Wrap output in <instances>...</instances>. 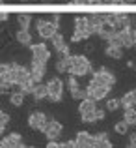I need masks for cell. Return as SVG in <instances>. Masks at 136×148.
I'll return each instance as SVG.
<instances>
[{"label": "cell", "instance_id": "obj_1", "mask_svg": "<svg viewBox=\"0 0 136 148\" xmlns=\"http://www.w3.org/2000/svg\"><path fill=\"white\" fill-rule=\"evenodd\" d=\"M91 34H93V28L90 25V19L88 17H75V32H73V36H71L73 43L88 40Z\"/></svg>", "mask_w": 136, "mask_h": 148}, {"label": "cell", "instance_id": "obj_2", "mask_svg": "<svg viewBox=\"0 0 136 148\" xmlns=\"http://www.w3.org/2000/svg\"><path fill=\"white\" fill-rule=\"evenodd\" d=\"M91 73V62L88 60L84 54H71V68H69V75L75 77H84Z\"/></svg>", "mask_w": 136, "mask_h": 148}, {"label": "cell", "instance_id": "obj_3", "mask_svg": "<svg viewBox=\"0 0 136 148\" xmlns=\"http://www.w3.org/2000/svg\"><path fill=\"white\" fill-rule=\"evenodd\" d=\"M110 88H112V86H108V84H101L97 79H93V77H91V81L88 83V86H86V90H88V98L99 101V99L106 98V94L110 92Z\"/></svg>", "mask_w": 136, "mask_h": 148}, {"label": "cell", "instance_id": "obj_4", "mask_svg": "<svg viewBox=\"0 0 136 148\" xmlns=\"http://www.w3.org/2000/svg\"><path fill=\"white\" fill-rule=\"evenodd\" d=\"M36 28L43 40H50L54 34L58 32V23L54 21H45V19H37L36 21Z\"/></svg>", "mask_w": 136, "mask_h": 148}, {"label": "cell", "instance_id": "obj_5", "mask_svg": "<svg viewBox=\"0 0 136 148\" xmlns=\"http://www.w3.org/2000/svg\"><path fill=\"white\" fill-rule=\"evenodd\" d=\"M47 88H49V99L58 103L64 98V83H62L60 77H52V79L47 83Z\"/></svg>", "mask_w": 136, "mask_h": 148}, {"label": "cell", "instance_id": "obj_6", "mask_svg": "<svg viewBox=\"0 0 136 148\" xmlns=\"http://www.w3.org/2000/svg\"><path fill=\"white\" fill-rule=\"evenodd\" d=\"M47 122H49V120H47L45 112H41V111L30 112V116H28V126L32 127V130H39L41 133H43V130H45Z\"/></svg>", "mask_w": 136, "mask_h": 148}, {"label": "cell", "instance_id": "obj_7", "mask_svg": "<svg viewBox=\"0 0 136 148\" xmlns=\"http://www.w3.org/2000/svg\"><path fill=\"white\" fill-rule=\"evenodd\" d=\"M50 41H52V47H54V51H56L60 56H69V45L65 43V40H64V34L62 32H56L52 38H50Z\"/></svg>", "mask_w": 136, "mask_h": 148}, {"label": "cell", "instance_id": "obj_8", "mask_svg": "<svg viewBox=\"0 0 136 148\" xmlns=\"http://www.w3.org/2000/svg\"><path fill=\"white\" fill-rule=\"evenodd\" d=\"M30 71H32V79L36 83H41V79L47 73V62H41L37 58H32V64H30Z\"/></svg>", "mask_w": 136, "mask_h": 148}, {"label": "cell", "instance_id": "obj_9", "mask_svg": "<svg viewBox=\"0 0 136 148\" xmlns=\"http://www.w3.org/2000/svg\"><path fill=\"white\" fill-rule=\"evenodd\" d=\"M15 146H19V148H24L26 145L22 143V135L21 133H9L7 137H4V139H0V148H15Z\"/></svg>", "mask_w": 136, "mask_h": 148}, {"label": "cell", "instance_id": "obj_10", "mask_svg": "<svg viewBox=\"0 0 136 148\" xmlns=\"http://www.w3.org/2000/svg\"><path fill=\"white\" fill-rule=\"evenodd\" d=\"M91 75H93V79H97L101 84H108V86H114L116 84V75L110 71V69H106V68L97 69L95 73H91Z\"/></svg>", "mask_w": 136, "mask_h": 148}, {"label": "cell", "instance_id": "obj_11", "mask_svg": "<svg viewBox=\"0 0 136 148\" xmlns=\"http://www.w3.org/2000/svg\"><path fill=\"white\" fill-rule=\"evenodd\" d=\"M62 130H64V127H62V124L58 122V120H49L45 130H43V135L49 141H52V139H58L62 135Z\"/></svg>", "mask_w": 136, "mask_h": 148}, {"label": "cell", "instance_id": "obj_12", "mask_svg": "<svg viewBox=\"0 0 136 148\" xmlns=\"http://www.w3.org/2000/svg\"><path fill=\"white\" fill-rule=\"evenodd\" d=\"M30 51H32L34 58H37V60H41V62H49L50 51L47 49L45 43H32V45H30Z\"/></svg>", "mask_w": 136, "mask_h": 148}, {"label": "cell", "instance_id": "obj_13", "mask_svg": "<svg viewBox=\"0 0 136 148\" xmlns=\"http://www.w3.org/2000/svg\"><path fill=\"white\" fill-rule=\"evenodd\" d=\"M76 143H78V148H97L95 137L90 135L88 131H78L76 133Z\"/></svg>", "mask_w": 136, "mask_h": 148}, {"label": "cell", "instance_id": "obj_14", "mask_svg": "<svg viewBox=\"0 0 136 148\" xmlns=\"http://www.w3.org/2000/svg\"><path fill=\"white\" fill-rule=\"evenodd\" d=\"M119 34H121L123 49H133V47H134V43H133V28H131V23L123 26V28L119 30Z\"/></svg>", "mask_w": 136, "mask_h": 148}, {"label": "cell", "instance_id": "obj_15", "mask_svg": "<svg viewBox=\"0 0 136 148\" xmlns=\"http://www.w3.org/2000/svg\"><path fill=\"white\" fill-rule=\"evenodd\" d=\"M95 109H97L95 99H91V98H84V99H80V105H78V112H80V114L91 112V111H95Z\"/></svg>", "mask_w": 136, "mask_h": 148}, {"label": "cell", "instance_id": "obj_16", "mask_svg": "<svg viewBox=\"0 0 136 148\" xmlns=\"http://www.w3.org/2000/svg\"><path fill=\"white\" fill-rule=\"evenodd\" d=\"M15 38H17V41L21 45H32V34H30V30L28 28H21V30H17V34H15Z\"/></svg>", "mask_w": 136, "mask_h": 148}, {"label": "cell", "instance_id": "obj_17", "mask_svg": "<svg viewBox=\"0 0 136 148\" xmlns=\"http://www.w3.org/2000/svg\"><path fill=\"white\" fill-rule=\"evenodd\" d=\"M69 68H71V54L69 56H60V60L56 62V71L60 73H69Z\"/></svg>", "mask_w": 136, "mask_h": 148}, {"label": "cell", "instance_id": "obj_18", "mask_svg": "<svg viewBox=\"0 0 136 148\" xmlns=\"http://www.w3.org/2000/svg\"><path fill=\"white\" fill-rule=\"evenodd\" d=\"M32 96H34V98H36L37 101H41V99L49 98V88H47V84L36 83V86H34V92H32Z\"/></svg>", "mask_w": 136, "mask_h": 148}, {"label": "cell", "instance_id": "obj_19", "mask_svg": "<svg viewBox=\"0 0 136 148\" xmlns=\"http://www.w3.org/2000/svg\"><path fill=\"white\" fill-rule=\"evenodd\" d=\"M121 107L123 109H131V107H136V96H134V90H131V92H127L125 96H123L121 99Z\"/></svg>", "mask_w": 136, "mask_h": 148}, {"label": "cell", "instance_id": "obj_20", "mask_svg": "<svg viewBox=\"0 0 136 148\" xmlns=\"http://www.w3.org/2000/svg\"><path fill=\"white\" fill-rule=\"evenodd\" d=\"M104 53H106L110 58H114V60H119V58L123 56V47H118V45H106Z\"/></svg>", "mask_w": 136, "mask_h": 148}, {"label": "cell", "instance_id": "obj_21", "mask_svg": "<svg viewBox=\"0 0 136 148\" xmlns=\"http://www.w3.org/2000/svg\"><path fill=\"white\" fill-rule=\"evenodd\" d=\"M106 21V17H104V13H95V15H91L90 17V25H91V28H93V34L97 32V28H99L103 23Z\"/></svg>", "mask_w": 136, "mask_h": 148}, {"label": "cell", "instance_id": "obj_22", "mask_svg": "<svg viewBox=\"0 0 136 148\" xmlns=\"http://www.w3.org/2000/svg\"><path fill=\"white\" fill-rule=\"evenodd\" d=\"M22 101H24V94H22L21 90H13L9 94V103L13 105V107H21Z\"/></svg>", "mask_w": 136, "mask_h": 148}, {"label": "cell", "instance_id": "obj_23", "mask_svg": "<svg viewBox=\"0 0 136 148\" xmlns=\"http://www.w3.org/2000/svg\"><path fill=\"white\" fill-rule=\"evenodd\" d=\"M93 137H95V141H97V148H112V143L108 141V137H106V133H104V131L93 135Z\"/></svg>", "mask_w": 136, "mask_h": 148}, {"label": "cell", "instance_id": "obj_24", "mask_svg": "<svg viewBox=\"0 0 136 148\" xmlns=\"http://www.w3.org/2000/svg\"><path fill=\"white\" fill-rule=\"evenodd\" d=\"M123 120H125L129 126H134L136 127V107H131V109H125V114H123Z\"/></svg>", "mask_w": 136, "mask_h": 148}, {"label": "cell", "instance_id": "obj_25", "mask_svg": "<svg viewBox=\"0 0 136 148\" xmlns=\"http://www.w3.org/2000/svg\"><path fill=\"white\" fill-rule=\"evenodd\" d=\"M34 86H36V81H34L32 77H30V79H26L24 83H22L21 86H19V90H21L22 94L26 96V94H32V92H34Z\"/></svg>", "mask_w": 136, "mask_h": 148}, {"label": "cell", "instance_id": "obj_26", "mask_svg": "<svg viewBox=\"0 0 136 148\" xmlns=\"http://www.w3.org/2000/svg\"><path fill=\"white\" fill-rule=\"evenodd\" d=\"M129 124L125 122V120H119V122H116V126H114V130H116V133L118 135H127L129 133Z\"/></svg>", "mask_w": 136, "mask_h": 148}, {"label": "cell", "instance_id": "obj_27", "mask_svg": "<svg viewBox=\"0 0 136 148\" xmlns=\"http://www.w3.org/2000/svg\"><path fill=\"white\" fill-rule=\"evenodd\" d=\"M17 23L21 25V28H28L30 23H32V15H28V13H19L17 15Z\"/></svg>", "mask_w": 136, "mask_h": 148}, {"label": "cell", "instance_id": "obj_28", "mask_svg": "<svg viewBox=\"0 0 136 148\" xmlns=\"http://www.w3.org/2000/svg\"><path fill=\"white\" fill-rule=\"evenodd\" d=\"M71 98L73 99H84V98H88V90H82V88H76V90H73L71 92Z\"/></svg>", "mask_w": 136, "mask_h": 148}, {"label": "cell", "instance_id": "obj_29", "mask_svg": "<svg viewBox=\"0 0 136 148\" xmlns=\"http://www.w3.org/2000/svg\"><path fill=\"white\" fill-rule=\"evenodd\" d=\"M11 88H13V84H11V83H7V81H0V96L11 94Z\"/></svg>", "mask_w": 136, "mask_h": 148}, {"label": "cell", "instance_id": "obj_30", "mask_svg": "<svg viewBox=\"0 0 136 148\" xmlns=\"http://www.w3.org/2000/svg\"><path fill=\"white\" fill-rule=\"evenodd\" d=\"M121 107V101L119 99H108L106 101V111H118Z\"/></svg>", "mask_w": 136, "mask_h": 148}, {"label": "cell", "instance_id": "obj_31", "mask_svg": "<svg viewBox=\"0 0 136 148\" xmlns=\"http://www.w3.org/2000/svg\"><path fill=\"white\" fill-rule=\"evenodd\" d=\"M67 84H69V90H76L78 88V81H76V77L75 75H69V79H67Z\"/></svg>", "mask_w": 136, "mask_h": 148}, {"label": "cell", "instance_id": "obj_32", "mask_svg": "<svg viewBox=\"0 0 136 148\" xmlns=\"http://www.w3.org/2000/svg\"><path fill=\"white\" fill-rule=\"evenodd\" d=\"M104 17H106V23H110L116 28V25H118V13H104Z\"/></svg>", "mask_w": 136, "mask_h": 148}, {"label": "cell", "instance_id": "obj_33", "mask_svg": "<svg viewBox=\"0 0 136 148\" xmlns=\"http://www.w3.org/2000/svg\"><path fill=\"white\" fill-rule=\"evenodd\" d=\"M7 71H9V64H0V81L6 79Z\"/></svg>", "mask_w": 136, "mask_h": 148}, {"label": "cell", "instance_id": "obj_34", "mask_svg": "<svg viewBox=\"0 0 136 148\" xmlns=\"http://www.w3.org/2000/svg\"><path fill=\"white\" fill-rule=\"evenodd\" d=\"M7 124H9V114L0 111V126H7Z\"/></svg>", "mask_w": 136, "mask_h": 148}, {"label": "cell", "instance_id": "obj_35", "mask_svg": "<svg viewBox=\"0 0 136 148\" xmlns=\"http://www.w3.org/2000/svg\"><path fill=\"white\" fill-rule=\"evenodd\" d=\"M104 114H106V112H104L103 109H95V122L103 120V118H104Z\"/></svg>", "mask_w": 136, "mask_h": 148}, {"label": "cell", "instance_id": "obj_36", "mask_svg": "<svg viewBox=\"0 0 136 148\" xmlns=\"http://www.w3.org/2000/svg\"><path fill=\"white\" fill-rule=\"evenodd\" d=\"M47 148H62V143H56V139L47 143Z\"/></svg>", "mask_w": 136, "mask_h": 148}, {"label": "cell", "instance_id": "obj_37", "mask_svg": "<svg viewBox=\"0 0 136 148\" xmlns=\"http://www.w3.org/2000/svg\"><path fill=\"white\" fill-rule=\"evenodd\" d=\"M129 146H136V133H133V135H129Z\"/></svg>", "mask_w": 136, "mask_h": 148}, {"label": "cell", "instance_id": "obj_38", "mask_svg": "<svg viewBox=\"0 0 136 148\" xmlns=\"http://www.w3.org/2000/svg\"><path fill=\"white\" fill-rule=\"evenodd\" d=\"M7 19H9V15H7V13H0V23L7 21Z\"/></svg>", "mask_w": 136, "mask_h": 148}, {"label": "cell", "instance_id": "obj_39", "mask_svg": "<svg viewBox=\"0 0 136 148\" xmlns=\"http://www.w3.org/2000/svg\"><path fill=\"white\" fill-rule=\"evenodd\" d=\"M52 21H54V23H60V15L54 13V15H52Z\"/></svg>", "mask_w": 136, "mask_h": 148}, {"label": "cell", "instance_id": "obj_40", "mask_svg": "<svg viewBox=\"0 0 136 148\" xmlns=\"http://www.w3.org/2000/svg\"><path fill=\"white\" fill-rule=\"evenodd\" d=\"M104 4H121L119 0H104Z\"/></svg>", "mask_w": 136, "mask_h": 148}, {"label": "cell", "instance_id": "obj_41", "mask_svg": "<svg viewBox=\"0 0 136 148\" xmlns=\"http://www.w3.org/2000/svg\"><path fill=\"white\" fill-rule=\"evenodd\" d=\"M133 43H134L133 49H136V30H133Z\"/></svg>", "mask_w": 136, "mask_h": 148}, {"label": "cell", "instance_id": "obj_42", "mask_svg": "<svg viewBox=\"0 0 136 148\" xmlns=\"http://www.w3.org/2000/svg\"><path fill=\"white\" fill-rule=\"evenodd\" d=\"M4 131H6V126H0V137L4 135Z\"/></svg>", "mask_w": 136, "mask_h": 148}, {"label": "cell", "instance_id": "obj_43", "mask_svg": "<svg viewBox=\"0 0 136 148\" xmlns=\"http://www.w3.org/2000/svg\"><path fill=\"white\" fill-rule=\"evenodd\" d=\"M119 2H129L131 4V2H134V0H119Z\"/></svg>", "mask_w": 136, "mask_h": 148}, {"label": "cell", "instance_id": "obj_44", "mask_svg": "<svg viewBox=\"0 0 136 148\" xmlns=\"http://www.w3.org/2000/svg\"><path fill=\"white\" fill-rule=\"evenodd\" d=\"M134 96H136V90H134Z\"/></svg>", "mask_w": 136, "mask_h": 148}, {"label": "cell", "instance_id": "obj_45", "mask_svg": "<svg viewBox=\"0 0 136 148\" xmlns=\"http://www.w3.org/2000/svg\"><path fill=\"white\" fill-rule=\"evenodd\" d=\"M24 2H28V0H24Z\"/></svg>", "mask_w": 136, "mask_h": 148}]
</instances>
